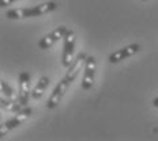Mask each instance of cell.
Here are the masks:
<instances>
[{
  "label": "cell",
  "instance_id": "7",
  "mask_svg": "<svg viewBox=\"0 0 158 141\" xmlns=\"http://www.w3.org/2000/svg\"><path fill=\"white\" fill-rule=\"evenodd\" d=\"M67 30H68V29L65 27V26H59V27H56L52 33H49L48 35H45L44 38L40 39V41H38V48L40 49H49V48H52L56 42L59 41V39L64 38Z\"/></svg>",
  "mask_w": 158,
  "mask_h": 141
},
{
  "label": "cell",
  "instance_id": "4",
  "mask_svg": "<svg viewBox=\"0 0 158 141\" xmlns=\"http://www.w3.org/2000/svg\"><path fill=\"white\" fill-rule=\"evenodd\" d=\"M95 71H97V61L93 56H87L86 63H85V73L82 79V90L87 91L93 87L94 79H95Z\"/></svg>",
  "mask_w": 158,
  "mask_h": 141
},
{
  "label": "cell",
  "instance_id": "14",
  "mask_svg": "<svg viewBox=\"0 0 158 141\" xmlns=\"http://www.w3.org/2000/svg\"><path fill=\"white\" fill-rule=\"evenodd\" d=\"M153 104H154V107H157L158 109V98H154L153 99Z\"/></svg>",
  "mask_w": 158,
  "mask_h": 141
},
{
  "label": "cell",
  "instance_id": "5",
  "mask_svg": "<svg viewBox=\"0 0 158 141\" xmlns=\"http://www.w3.org/2000/svg\"><path fill=\"white\" fill-rule=\"evenodd\" d=\"M70 81L67 80L65 77H63L60 81L57 83V86L55 87V90H53V92H52L51 95V98L48 99V103H47V107L49 110H53L56 109V107L59 106V103H60V100H61V98L64 96V94L67 92V90H68V87H70Z\"/></svg>",
  "mask_w": 158,
  "mask_h": 141
},
{
  "label": "cell",
  "instance_id": "1",
  "mask_svg": "<svg viewBox=\"0 0 158 141\" xmlns=\"http://www.w3.org/2000/svg\"><path fill=\"white\" fill-rule=\"evenodd\" d=\"M57 3L56 2H48V3H42V4L34 6V7H29V8H16V10H8L6 12V16L11 21L15 19H23V18H33V16H41L48 12H52L57 8Z\"/></svg>",
  "mask_w": 158,
  "mask_h": 141
},
{
  "label": "cell",
  "instance_id": "13",
  "mask_svg": "<svg viewBox=\"0 0 158 141\" xmlns=\"http://www.w3.org/2000/svg\"><path fill=\"white\" fill-rule=\"evenodd\" d=\"M16 0H0V7H7V6H11Z\"/></svg>",
  "mask_w": 158,
  "mask_h": 141
},
{
  "label": "cell",
  "instance_id": "9",
  "mask_svg": "<svg viewBox=\"0 0 158 141\" xmlns=\"http://www.w3.org/2000/svg\"><path fill=\"white\" fill-rule=\"evenodd\" d=\"M86 58H87L86 53H79L77 56V58L72 61V64L68 67V71H67V73H65L64 77L67 79L70 83H72V81L77 79L79 71H81V68H82V65L86 63Z\"/></svg>",
  "mask_w": 158,
  "mask_h": 141
},
{
  "label": "cell",
  "instance_id": "2",
  "mask_svg": "<svg viewBox=\"0 0 158 141\" xmlns=\"http://www.w3.org/2000/svg\"><path fill=\"white\" fill-rule=\"evenodd\" d=\"M30 116H31V109L27 106L23 107V110H21L19 113H15V116L12 117L11 119L6 121L2 125V127H0V136L2 137L6 136L10 130H12V129H15V127H18L19 125H22Z\"/></svg>",
  "mask_w": 158,
  "mask_h": 141
},
{
  "label": "cell",
  "instance_id": "8",
  "mask_svg": "<svg viewBox=\"0 0 158 141\" xmlns=\"http://www.w3.org/2000/svg\"><path fill=\"white\" fill-rule=\"evenodd\" d=\"M31 95L30 92V75L27 72H22L19 75V95L18 99L22 106H27L29 103V96Z\"/></svg>",
  "mask_w": 158,
  "mask_h": 141
},
{
  "label": "cell",
  "instance_id": "6",
  "mask_svg": "<svg viewBox=\"0 0 158 141\" xmlns=\"http://www.w3.org/2000/svg\"><path fill=\"white\" fill-rule=\"evenodd\" d=\"M139 50H140L139 44H131V45H127V46L118 49L116 52H113V53H110L108 60H109L110 64H117V63H120V61L131 57V56H134L135 53H138Z\"/></svg>",
  "mask_w": 158,
  "mask_h": 141
},
{
  "label": "cell",
  "instance_id": "12",
  "mask_svg": "<svg viewBox=\"0 0 158 141\" xmlns=\"http://www.w3.org/2000/svg\"><path fill=\"white\" fill-rule=\"evenodd\" d=\"M0 88H2V96L8 98V99L19 100V99H18V96H16L15 92H14V90H12V88L10 87V86H8L7 83H6L4 80H2V81H0Z\"/></svg>",
  "mask_w": 158,
  "mask_h": 141
},
{
  "label": "cell",
  "instance_id": "15",
  "mask_svg": "<svg viewBox=\"0 0 158 141\" xmlns=\"http://www.w3.org/2000/svg\"><path fill=\"white\" fill-rule=\"evenodd\" d=\"M142 2H146V0H142Z\"/></svg>",
  "mask_w": 158,
  "mask_h": 141
},
{
  "label": "cell",
  "instance_id": "10",
  "mask_svg": "<svg viewBox=\"0 0 158 141\" xmlns=\"http://www.w3.org/2000/svg\"><path fill=\"white\" fill-rule=\"evenodd\" d=\"M0 106H2L3 110L11 111V113H19L25 107V106H22L19 100L8 99V98H4V96H2V99H0Z\"/></svg>",
  "mask_w": 158,
  "mask_h": 141
},
{
  "label": "cell",
  "instance_id": "11",
  "mask_svg": "<svg viewBox=\"0 0 158 141\" xmlns=\"http://www.w3.org/2000/svg\"><path fill=\"white\" fill-rule=\"evenodd\" d=\"M49 86V77L48 76H42L40 80L37 81V86L34 87V90H33V92H31V98L33 99H41V96L44 95L45 92V90L48 88Z\"/></svg>",
  "mask_w": 158,
  "mask_h": 141
},
{
  "label": "cell",
  "instance_id": "3",
  "mask_svg": "<svg viewBox=\"0 0 158 141\" xmlns=\"http://www.w3.org/2000/svg\"><path fill=\"white\" fill-rule=\"evenodd\" d=\"M63 39H64V46H63V54H61V64H63V67L68 68L74 61L75 33L72 30H67Z\"/></svg>",
  "mask_w": 158,
  "mask_h": 141
}]
</instances>
